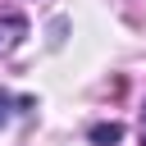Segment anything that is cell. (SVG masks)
<instances>
[{
    "label": "cell",
    "instance_id": "6da1fadb",
    "mask_svg": "<svg viewBox=\"0 0 146 146\" xmlns=\"http://www.w3.org/2000/svg\"><path fill=\"white\" fill-rule=\"evenodd\" d=\"M87 137H91L96 146H114V141L123 137V128H119V123H96V128H91Z\"/></svg>",
    "mask_w": 146,
    "mask_h": 146
},
{
    "label": "cell",
    "instance_id": "7a4b0ae2",
    "mask_svg": "<svg viewBox=\"0 0 146 146\" xmlns=\"http://www.w3.org/2000/svg\"><path fill=\"white\" fill-rule=\"evenodd\" d=\"M0 32H5V46H18V36L27 32V23H23V18H5Z\"/></svg>",
    "mask_w": 146,
    "mask_h": 146
},
{
    "label": "cell",
    "instance_id": "3957f363",
    "mask_svg": "<svg viewBox=\"0 0 146 146\" xmlns=\"http://www.w3.org/2000/svg\"><path fill=\"white\" fill-rule=\"evenodd\" d=\"M9 114H14V96H9V91H0V128L9 123Z\"/></svg>",
    "mask_w": 146,
    "mask_h": 146
},
{
    "label": "cell",
    "instance_id": "277c9868",
    "mask_svg": "<svg viewBox=\"0 0 146 146\" xmlns=\"http://www.w3.org/2000/svg\"><path fill=\"white\" fill-rule=\"evenodd\" d=\"M141 146H146V137H141Z\"/></svg>",
    "mask_w": 146,
    "mask_h": 146
}]
</instances>
